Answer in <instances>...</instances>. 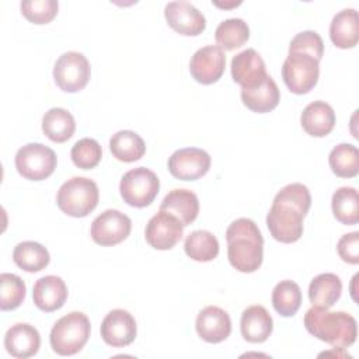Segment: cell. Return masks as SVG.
I'll list each match as a JSON object with an SVG mask.
<instances>
[{
	"label": "cell",
	"instance_id": "cell-30",
	"mask_svg": "<svg viewBox=\"0 0 359 359\" xmlns=\"http://www.w3.org/2000/svg\"><path fill=\"white\" fill-rule=\"evenodd\" d=\"M334 217L342 224H356L359 222V196L352 187L338 188L331 199Z\"/></svg>",
	"mask_w": 359,
	"mask_h": 359
},
{
	"label": "cell",
	"instance_id": "cell-7",
	"mask_svg": "<svg viewBox=\"0 0 359 359\" xmlns=\"http://www.w3.org/2000/svg\"><path fill=\"white\" fill-rule=\"evenodd\" d=\"M160 189V181L157 175L146 168L136 167L123 174L119 192L122 199L133 208L149 206L157 196Z\"/></svg>",
	"mask_w": 359,
	"mask_h": 359
},
{
	"label": "cell",
	"instance_id": "cell-13",
	"mask_svg": "<svg viewBox=\"0 0 359 359\" xmlns=\"http://www.w3.org/2000/svg\"><path fill=\"white\" fill-rule=\"evenodd\" d=\"M226 55L217 45L198 49L189 60L191 76L201 84H213L224 73Z\"/></svg>",
	"mask_w": 359,
	"mask_h": 359
},
{
	"label": "cell",
	"instance_id": "cell-3",
	"mask_svg": "<svg viewBox=\"0 0 359 359\" xmlns=\"http://www.w3.org/2000/svg\"><path fill=\"white\" fill-rule=\"evenodd\" d=\"M306 330L334 348H348L358 337L356 320L345 311H328L313 306L304 314Z\"/></svg>",
	"mask_w": 359,
	"mask_h": 359
},
{
	"label": "cell",
	"instance_id": "cell-23",
	"mask_svg": "<svg viewBox=\"0 0 359 359\" xmlns=\"http://www.w3.org/2000/svg\"><path fill=\"white\" fill-rule=\"evenodd\" d=\"M330 38L337 48L349 49L359 41V17L355 8L337 13L330 24Z\"/></svg>",
	"mask_w": 359,
	"mask_h": 359
},
{
	"label": "cell",
	"instance_id": "cell-33",
	"mask_svg": "<svg viewBox=\"0 0 359 359\" xmlns=\"http://www.w3.org/2000/svg\"><path fill=\"white\" fill-rule=\"evenodd\" d=\"M250 38V28L241 18H227L222 21L216 31L215 39L217 46L226 50H233L244 45Z\"/></svg>",
	"mask_w": 359,
	"mask_h": 359
},
{
	"label": "cell",
	"instance_id": "cell-36",
	"mask_svg": "<svg viewBox=\"0 0 359 359\" xmlns=\"http://www.w3.org/2000/svg\"><path fill=\"white\" fill-rule=\"evenodd\" d=\"M22 15L32 24H48L50 22L59 8L56 0H25L20 4Z\"/></svg>",
	"mask_w": 359,
	"mask_h": 359
},
{
	"label": "cell",
	"instance_id": "cell-28",
	"mask_svg": "<svg viewBox=\"0 0 359 359\" xmlns=\"http://www.w3.org/2000/svg\"><path fill=\"white\" fill-rule=\"evenodd\" d=\"M14 264L27 272H39L50 261L48 250L36 241L18 243L13 251Z\"/></svg>",
	"mask_w": 359,
	"mask_h": 359
},
{
	"label": "cell",
	"instance_id": "cell-29",
	"mask_svg": "<svg viewBox=\"0 0 359 359\" xmlns=\"http://www.w3.org/2000/svg\"><path fill=\"white\" fill-rule=\"evenodd\" d=\"M185 254L198 262L213 261L219 254V241L208 230H195L189 233L184 243Z\"/></svg>",
	"mask_w": 359,
	"mask_h": 359
},
{
	"label": "cell",
	"instance_id": "cell-11",
	"mask_svg": "<svg viewBox=\"0 0 359 359\" xmlns=\"http://www.w3.org/2000/svg\"><path fill=\"white\" fill-rule=\"evenodd\" d=\"M210 156L198 147L175 150L168 158V171L178 180L195 181L210 168Z\"/></svg>",
	"mask_w": 359,
	"mask_h": 359
},
{
	"label": "cell",
	"instance_id": "cell-21",
	"mask_svg": "<svg viewBox=\"0 0 359 359\" xmlns=\"http://www.w3.org/2000/svg\"><path fill=\"white\" fill-rule=\"evenodd\" d=\"M241 101L252 112L265 114L275 109L280 100L279 88L275 80L268 74L258 86L241 88Z\"/></svg>",
	"mask_w": 359,
	"mask_h": 359
},
{
	"label": "cell",
	"instance_id": "cell-6",
	"mask_svg": "<svg viewBox=\"0 0 359 359\" xmlns=\"http://www.w3.org/2000/svg\"><path fill=\"white\" fill-rule=\"evenodd\" d=\"M320 60L306 52L293 50L282 65V79L294 94H307L318 81Z\"/></svg>",
	"mask_w": 359,
	"mask_h": 359
},
{
	"label": "cell",
	"instance_id": "cell-17",
	"mask_svg": "<svg viewBox=\"0 0 359 359\" xmlns=\"http://www.w3.org/2000/svg\"><path fill=\"white\" fill-rule=\"evenodd\" d=\"M195 328L198 335L209 342L219 344L231 332V320L227 311L217 306H208L198 313Z\"/></svg>",
	"mask_w": 359,
	"mask_h": 359
},
{
	"label": "cell",
	"instance_id": "cell-15",
	"mask_svg": "<svg viewBox=\"0 0 359 359\" xmlns=\"http://www.w3.org/2000/svg\"><path fill=\"white\" fill-rule=\"evenodd\" d=\"M168 25L181 35L196 36L206 27L205 15L188 1H170L164 7Z\"/></svg>",
	"mask_w": 359,
	"mask_h": 359
},
{
	"label": "cell",
	"instance_id": "cell-24",
	"mask_svg": "<svg viewBox=\"0 0 359 359\" xmlns=\"http://www.w3.org/2000/svg\"><path fill=\"white\" fill-rule=\"evenodd\" d=\"M160 210L174 215L185 227L191 224L199 213L198 196L189 189H172L161 201Z\"/></svg>",
	"mask_w": 359,
	"mask_h": 359
},
{
	"label": "cell",
	"instance_id": "cell-4",
	"mask_svg": "<svg viewBox=\"0 0 359 359\" xmlns=\"http://www.w3.org/2000/svg\"><path fill=\"white\" fill-rule=\"evenodd\" d=\"M90 332L91 325L88 317L80 311H72L53 324L49 342L57 355L72 356L84 348Z\"/></svg>",
	"mask_w": 359,
	"mask_h": 359
},
{
	"label": "cell",
	"instance_id": "cell-16",
	"mask_svg": "<svg viewBox=\"0 0 359 359\" xmlns=\"http://www.w3.org/2000/svg\"><path fill=\"white\" fill-rule=\"evenodd\" d=\"M230 69L233 80L240 84L241 88H252L268 76L265 62L252 48L233 56Z\"/></svg>",
	"mask_w": 359,
	"mask_h": 359
},
{
	"label": "cell",
	"instance_id": "cell-1",
	"mask_svg": "<svg viewBox=\"0 0 359 359\" xmlns=\"http://www.w3.org/2000/svg\"><path fill=\"white\" fill-rule=\"evenodd\" d=\"M311 206V195L306 185L293 182L283 187L273 198L266 215L271 236L285 244L297 241L303 234V219Z\"/></svg>",
	"mask_w": 359,
	"mask_h": 359
},
{
	"label": "cell",
	"instance_id": "cell-38",
	"mask_svg": "<svg viewBox=\"0 0 359 359\" xmlns=\"http://www.w3.org/2000/svg\"><path fill=\"white\" fill-rule=\"evenodd\" d=\"M337 251L342 261L352 265L359 264V233L352 231L344 234L337 244Z\"/></svg>",
	"mask_w": 359,
	"mask_h": 359
},
{
	"label": "cell",
	"instance_id": "cell-8",
	"mask_svg": "<svg viewBox=\"0 0 359 359\" xmlns=\"http://www.w3.org/2000/svg\"><path fill=\"white\" fill-rule=\"evenodd\" d=\"M15 168L20 175L31 181L48 178L56 168L55 151L42 143H28L15 153Z\"/></svg>",
	"mask_w": 359,
	"mask_h": 359
},
{
	"label": "cell",
	"instance_id": "cell-18",
	"mask_svg": "<svg viewBox=\"0 0 359 359\" xmlns=\"http://www.w3.org/2000/svg\"><path fill=\"white\" fill-rule=\"evenodd\" d=\"M41 346V335L38 330L28 323H17L11 325L4 335L6 351L18 359L34 356Z\"/></svg>",
	"mask_w": 359,
	"mask_h": 359
},
{
	"label": "cell",
	"instance_id": "cell-20",
	"mask_svg": "<svg viewBox=\"0 0 359 359\" xmlns=\"http://www.w3.org/2000/svg\"><path fill=\"white\" fill-rule=\"evenodd\" d=\"M240 330L245 341L252 344H261L266 341L272 334L273 321L264 306L254 304L243 311L240 320Z\"/></svg>",
	"mask_w": 359,
	"mask_h": 359
},
{
	"label": "cell",
	"instance_id": "cell-35",
	"mask_svg": "<svg viewBox=\"0 0 359 359\" xmlns=\"http://www.w3.org/2000/svg\"><path fill=\"white\" fill-rule=\"evenodd\" d=\"M72 161L81 170H91L98 165L102 157V149L95 139L83 137L74 143L70 151Z\"/></svg>",
	"mask_w": 359,
	"mask_h": 359
},
{
	"label": "cell",
	"instance_id": "cell-5",
	"mask_svg": "<svg viewBox=\"0 0 359 359\" xmlns=\"http://www.w3.org/2000/svg\"><path fill=\"white\" fill-rule=\"evenodd\" d=\"M97 184L86 177H73L63 182L56 195L59 209L72 217H86L98 205Z\"/></svg>",
	"mask_w": 359,
	"mask_h": 359
},
{
	"label": "cell",
	"instance_id": "cell-27",
	"mask_svg": "<svg viewBox=\"0 0 359 359\" xmlns=\"http://www.w3.org/2000/svg\"><path fill=\"white\" fill-rule=\"evenodd\" d=\"M112 156L123 163L140 160L146 153L144 140L133 130H119L109 140Z\"/></svg>",
	"mask_w": 359,
	"mask_h": 359
},
{
	"label": "cell",
	"instance_id": "cell-2",
	"mask_svg": "<svg viewBox=\"0 0 359 359\" xmlns=\"http://www.w3.org/2000/svg\"><path fill=\"white\" fill-rule=\"evenodd\" d=\"M227 257L234 269L243 273L255 272L264 258V238L254 220L240 217L226 230Z\"/></svg>",
	"mask_w": 359,
	"mask_h": 359
},
{
	"label": "cell",
	"instance_id": "cell-19",
	"mask_svg": "<svg viewBox=\"0 0 359 359\" xmlns=\"http://www.w3.org/2000/svg\"><path fill=\"white\" fill-rule=\"evenodd\" d=\"M34 304L46 313L59 310L67 299V286L65 280L55 275L39 278L32 289Z\"/></svg>",
	"mask_w": 359,
	"mask_h": 359
},
{
	"label": "cell",
	"instance_id": "cell-26",
	"mask_svg": "<svg viewBox=\"0 0 359 359\" xmlns=\"http://www.w3.org/2000/svg\"><path fill=\"white\" fill-rule=\"evenodd\" d=\"M76 130V121L73 115L65 108H50L42 118V132L55 142L63 143L69 140Z\"/></svg>",
	"mask_w": 359,
	"mask_h": 359
},
{
	"label": "cell",
	"instance_id": "cell-37",
	"mask_svg": "<svg viewBox=\"0 0 359 359\" xmlns=\"http://www.w3.org/2000/svg\"><path fill=\"white\" fill-rule=\"evenodd\" d=\"M299 50L313 55L317 60H321L324 55L323 38L316 31H302L293 36L289 45V52Z\"/></svg>",
	"mask_w": 359,
	"mask_h": 359
},
{
	"label": "cell",
	"instance_id": "cell-25",
	"mask_svg": "<svg viewBox=\"0 0 359 359\" xmlns=\"http://www.w3.org/2000/svg\"><path fill=\"white\" fill-rule=\"evenodd\" d=\"M342 282L339 276L331 272L320 273L309 285V300L316 307L330 309L339 299Z\"/></svg>",
	"mask_w": 359,
	"mask_h": 359
},
{
	"label": "cell",
	"instance_id": "cell-14",
	"mask_svg": "<svg viewBox=\"0 0 359 359\" xmlns=\"http://www.w3.org/2000/svg\"><path fill=\"white\" fill-rule=\"evenodd\" d=\"M100 332L105 344L114 348H123L135 341L137 327L133 316L129 311L115 309L104 317Z\"/></svg>",
	"mask_w": 359,
	"mask_h": 359
},
{
	"label": "cell",
	"instance_id": "cell-9",
	"mask_svg": "<svg viewBox=\"0 0 359 359\" xmlns=\"http://www.w3.org/2000/svg\"><path fill=\"white\" fill-rule=\"evenodd\" d=\"M90 76V62L80 52H66L55 62L53 79L62 91L77 93L83 90L87 86Z\"/></svg>",
	"mask_w": 359,
	"mask_h": 359
},
{
	"label": "cell",
	"instance_id": "cell-10",
	"mask_svg": "<svg viewBox=\"0 0 359 359\" xmlns=\"http://www.w3.org/2000/svg\"><path fill=\"white\" fill-rule=\"evenodd\" d=\"M132 229V220L116 209H107L91 223V238L95 244L111 247L122 243Z\"/></svg>",
	"mask_w": 359,
	"mask_h": 359
},
{
	"label": "cell",
	"instance_id": "cell-34",
	"mask_svg": "<svg viewBox=\"0 0 359 359\" xmlns=\"http://www.w3.org/2000/svg\"><path fill=\"white\" fill-rule=\"evenodd\" d=\"M25 283L18 275L8 272L0 275V309L3 311L20 307L25 299Z\"/></svg>",
	"mask_w": 359,
	"mask_h": 359
},
{
	"label": "cell",
	"instance_id": "cell-32",
	"mask_svg": "<svg viewBox=\"0 0 359 359\" xmlns=\"http://www.w3.org/2000/svg\"><path fill=\"white\" fill-rule=\"evenodd\" d=\"M302 304L300 286L293 280H280L272 290V306L282 317H292Z\"/></svg>",
	"mask_w": 359,
	"mask_h": 359
},
{
	"label": "cell",
	"instance_id": "cell-22",
	"mask_svg": "<svg viewBox=\"0 0 359 359\" xmlns=\"http://www.w3.org/2000/svg\"><path fill=\"white\" fill-rule=\"evenodd\" d=\"M302 128L314 137L327 136L335 125V112L325 101H313L302 112Z\"/></svg>",
	"mask_w": 359,
	"mask_h": 359
},
{
	"label": "cell",
	"instance_id": "cell-31",
	"mask_svg": "<svg viewBox=\"0 0 359 359\" xmlns=\"http://www.w3.org/2000/svg\"><path fill=\"white\" fill-rule=\"evenodd\" d=\"M331 171L341 178H353L359 172V151L351 143L337 144L328 156Z\"/></svg>",
	"mask_w": 359,
	"mask_h": 359
},
{
	"label": "cell",
	"instance_id": "cell-12",
	"mask_svg": "<svg viewBox=\"0 0 359 359\" xmlns=\"http://www.w3.org/2000/svg\"><path fill=\"white\" fill-rule=\"evenodd\" d=\"M184 234V226L171 213L158 210L146 224L144 237L150 247L156 250H171Z\"/></svg>",
	"mask_w": 359,
	"mask_h": 359
}]
</instances>
